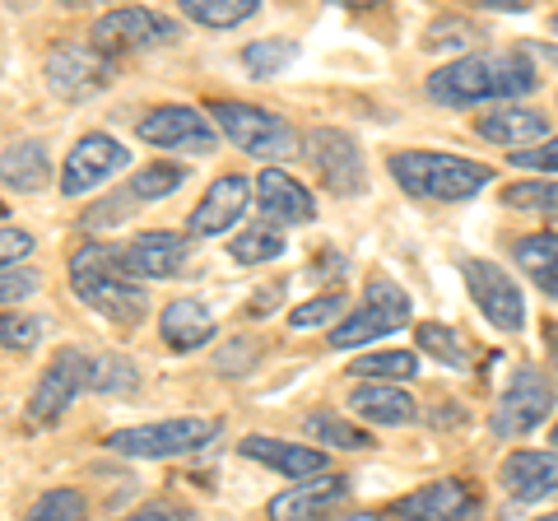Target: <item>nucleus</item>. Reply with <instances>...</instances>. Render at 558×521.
<instances>
[{
  "label": "nucleus",
  "instance_id": "17",
  "mask_svg": "<svg viewBox=\"0 0 558 521\" xmlns=\"http://www.w3.org/2000/svg\"><path fill=\"white\" fill-rule=\"evenodd\" d=\"M117 256L126 266L131 280H172L191 266V238L182 233H168V229H154V233H135L131 242H117Z\"/></svg>",
  "mask_w": 558,
  "mask_h": 521
},
{
  "label": "nucleus",
  "instance_id": "21",
  "mask_svg": "<svg viewBox=\"0 0 558 521\" xmlns=\"http://www.w3.org/2000/svg\"><path fill=\"white\" fill-rule=\"evenodd\" d=\"M242 457L256 461V465H270L284 480H317L330 475V457L322 447H303V443H284V438H266V433H252L242 438Z\"/></svg>",
  "mask_w": 558,
  "mask_h": 521
},
{
  "label": "nucleus",
  "instance_id": "20",
  "mask_svg": "<svg viewBox=\"0 0 558 521\" xmlns=\"http://www.w3.org/2000/svg\"><path fill=\"white\" fill-rule=\"evenodd\" d=\"M344 494H349L344 475H317V480H303L299 489L275 494L266 502V517L270 521H326L344 502Z\"/></svg>",
  "mask_w": 558,
  "mask_h": 521
},
{
  "label": "nucleus",
  "instance_id": "1",
  "mask_svg": "<svg viewBox=\"0 0 558 521\" xmlns=\"http://www.w3.org/2000/svg\"><path fill=\"white\" fill-rule=\"evenodd\" d=\"M539 84L531 57L521 51H475L442 65L428 75V98L442 108H475V102H512L521 94H531Z\"/></svg>",
  "mask_w": 558,
  "mask_h": 521
},
{
  "label": "nucleus",
  "instance_id": "11",
  "mask_svg": "<svg viewBox=\"0 0 558 521\" xmlns=\"http://www.w3.org/2000/svg\"><path fill=\"white\" fill-rule=\"evenodd\" d=\"M43 75H47V89L61 102H84L112 84L117 61H108L89 43H57L43 61Z\"/></svg>",
  "mask_w": 558,
  "mask_h": 521
},
{
  "label": "nucleus",
  "instance_id": "46",
  "mask_svg": "<svg viewBox=\"0 0 558 521\" xmlns=\"http://www.w3.org/2000/svg\"><path fill=\"white\" fill-rule=\"evenodd\" d=\"M554 28H558V14H554Z\"/></svg>",
  "mask_w": 558,
  "mask_h": 521
},
{
  "label": "nucleus",
  "instance_id": "19",
  "mask_svg": "<svg viewBox=\"0 0 558 521\" xmlns=\"http://www.w3.org/2000/svg\"><path fill=\"white\" fill-rule=\"evenodd\" d=\"M475 489L461 480H433L424 489H414L405 498L391 502L396 521H461L465 512H475Z\"/></svg>",
  "mask_w": 558,
  "mask_h": 521
},
{
  "label": "nucleus",
  "instance_id": "14",
  "mask_svg": "<svg viewBox=\"0 0 558 521\" xmlns=\"http://www.w3.org/2000/svg\"><path fill=\"white\" fill-rule=\"evenodd\" d=\"M126 168H131V149L121 145L117 135H108V131L80 135L61 163V196H89V191L112 182L117 172H126Z\"/></svg>",
  "mask_w": 558,
  "mask_h": 521
},
{
  "label": "nucleus",
  "instance_id": "29",
  "mask_svg": "<svg viewBox=\"0 0 558 521\" xmlns=\"http://www.w3.org/2000/svg\"><path fill=\"white\" fill-rule=\"evenodd\" d=\"M284 233L270 229V223H252V229H242L233 242H229V256L238 266H270V260L284 256Z\"/></svg>",
  "mask_w": 558,
  "mask_h": 521
},
{
  "label": "nucleus",
  "instance_id": "24",
  "mask_svg": "<svg viewBox=\"0 0 558 521\" xmlns=\"http://www.w3.org/2000/svg\"><path fill=\"white\" fill-rule=\"evenodd\" d=\"M502 489L517 502H539L558 494V451H512L502 461Z\"/></svg>",
  "mask_w": 558,
  "mask_h": 521
},
{
  "label": "nucleus",
  "instance_id": "33",
  "mask_svg": "<svg viewBox=\"0 0 558 521\" xmlns=\"http://www.w3.org/2000/svg\"><path fill=\"white\" fill-rule=\"evenodd\" d=\"M24 521H89V498L70 489V484H57V489H47L33 502Z\"/></svg>",
  "mask_w": 558,
  "mask_h": 521
},
{
  "label": "nucleus",
  "instance_id": "41",
  "mask_svg": "<svg viewBox=\"0 0 558 521\" xmlns=\"http://www.w3.org/2000/svg\"><path fill=\"white\" fill-rule=\"evenodd\" d=\"M121 521H196V512L182 508V502H149V508H135Z\"/></svg>",
  "mask_w": 558,
  "mask_h": 521
},
{
  "label": "nucleus",
  "instance_id": "18",
  "mask_svg": "<svg viewBox=\"0 0 558 521\" xmlns=\"http://www.w3.org/2000/svg\"><path fill=\"white\" fill-rule=\"evenodd\" d=\"M256 210L270 219V229L279 223H312L317 219V196L293 178V172L284 168H260V178H256Z\"/></svg>",
  "mask_w": 558,
  "mask_h": 521
},
{
  "label": "nucleus",
  "instance_id": "25",
  "mask_svg": "<svg viewBox=\"0 0 558 521\" xmlns=\"http://www.w3.org/2000/svg\"><path fill=\"white\" fill-rule=\"evenodd\" d=\"M0 186L20 191V196H38V191L51 186V149L38 135L28 141H14L0 149Z\"/></svg>",
  "mask_w": 558,
  "mask_h": 521
},
{
  "label": "nucleus",
  "instance_id": "8",
  "mask_svg": "<svg viewBox=\"0 0 558 521\" xmlns=\"http://www.w3.org/2000/svg\"><path fill=\"white\" fill-rule=\"evenodd\" d=\"M89 373H94V350H80V344H65V350H57V359L43 368L38 387H33V396H28V420L43 424V428L57 424L84 391H94Z\"/></svg>",
  "mask_w": 558,
  "mask_h": 521
},
{
  "label": "nucleus",
  "instance_id": "5",
  "mask_svg": "<svg viewBox=\"0 0 558 521\" xmlns=\"http://www.w3.org/2000/svg\"><path fill=\"white\" fill-rule=\"evenodd\" d=\"M223 433L219 414H178V420H154V424H131L102 438V447L131 461H168V457H191V451L209 447Z\"/></svg>",
  "mask_w": 558,
  "mask_h": 521
},
{
  "label": "nucleus",
  "instance_id": "22",
  "mask_svg": "<svg viewBox=\"0 0 558 521\" xmlns=\"http://www.w3.org/2000/svg\"><path fill=\"white\" fill-rule=\"evenodd\" d=\"M475 131L484 135L488 145H502V149H535L549 141V117L539 108H521V102H502V108H488Z\"/></svg>",
  "mask_w": 558,
  "mask_h": 521
},
{
  "label": "nucleus",
  "instance_id": "12",
  "mask_svg": "<svg viewBox=\"0 0 558 521\" xmlns=\"http://www.w3.org/2000/svg\"><path fill=\"white\" fill-rule=\"evenodd\" d=\"M182 182H186V168L182 163H145L126 186H117L112 196H102L80 223H84V229H112V223H126L131 215L145 210V205L168 201Z\"/></svg>",
  "mask_w": 558,
  "mask_h": 521
},
{
  "label": "nucleus",
  "instance_id": "30",
  "mask_svg": "<svg viewBox=\"0 0 558 521\" xmlns=\"http://www.w3.org/2000/svg\"><path fill=\"white\" fill-rule=\"evenodd\" d=\"M293 61H299V43L293 38H256L242 47V65H247L252 80H275L279 71H289Z\"/></svg>",
  "mask_w": 558,
  "mask_h": 521
},
{
  "label": "nucleus",
  "instance_id": "32",
  "mask_svg": "<svg viewBox=\"0 0 558 521\" xmlns=\"http://www.w3.org/2000/svg\"><path fill=\"white\" fill-rule=\"evenodd\" d=\"M303 428L322 447H340V451H368L373 447V438L359 424H349V420H340V414H330V410H312L303 420Z\"/></svg>",
  "mask_w": 558,
  "mask_h": 521
},
{
  "label": "nucleus",
  "instance_id": "34",
  "mask_svg": "<svg viewBox=\"0 0 558 521\" xmlns=\"http://www.w3.org/2000/svg\"><path fill=\"white\" fill-rule=\"evenodd\" d=\"M502 205H512V210H526V215H549L558 219V182H512L502 186Z\"/></svg>",
  "mask_w": 558,
  "mask_h": 521
},
{
  "label": "nucleus",
  "instance_id": "45",
  "mask_svg": "<svg viewBox=\"0 0 558 521\" xmlns=\"http://www.w3.org/2000/svg\"><path fill=\"white\" fill-rule=\"evenodd\" d=\"M554 447H558V424H554Z\"/></svg>",
  "mask_w": 558,
  "mask_h": 521
},
{
  "label": "nucleus",
  "instance_id": "31",
  "mask_svg": "<svg viewBox=\"0 0 558 521\" xmlns=\"http://www.w3.org/2000/svg\"><path fill=\"white\" fill-rule=\"evenodd\" d=\"M260 10V0H182V14L201 28H238Z\"/></svg>",
  "mask_w": 558,
  "mask_h": 521
},
{
  "label": "nucleus",
  "instance_id": "40",
  "mask_svg": "<svg viewBox=\"0 0 558 521\" xmlns=\"http://www.w3.org/2000/svg\"><path fill=\"white\" fill-rule=\"evenodd\" d=\"M517 168H535V172H558V135H549L545 145L535 149H521V154H508Z\"/></svg>",
  "mask_w": 558,
  "mask_h": 521
},
{
  "label": "nucleus",
  "instance_id": "23",
  "mask_svg": "<svg viewBox=\"0 0 558 521\" xmlns=\"http://www.w3.org/2000/svg\"><path fill=\"white\" fill-rule=\"evenodd\" d=\"M159 336L172 354H196L219 336V326H215V312L201 299H172L159 312Z\"/></svg>",
  "mask_w": 558,
  "mask_h": 521
},
{
  "label": "nucleus",
  "instance_id": "2",
  "mask_svg": "<svg viewBox=\"0 0 558 521\" xmlns=\"http://www.w3.org/2000/svg\"><path fill=\"white\" fill-rule=\"evenodd\" d=\"M70 289L75 299L108 317L112 326H140L149 312V293L140 280H131L126 266L117 256V242H84V247L70 256Z\"/></svg>",
  "mask_w": 558,
  "mask_h": 521
},
{
  "label": "nucleus",
  "instance_id": "36",
  "mask_svg": "<svg viewBox=\"0 0 558 521\" xmlns=\"http://www.w3.org/2000/svg\"><path fill=\"white\" fill-rule=\"evenodd\" d=\"M43 336H47V322L43 317H33V312H0V350L28 354Z\"/></svg>",
  "mask_w": 558,
  "mask_h": 521
},
{
  "label": "nucleus",
  "instance_id": "43",
  "mask_svg": "<svg viewBox=\"0 0 558 521\" xmlns=\"http://www.w3.org/2000/svg\"><path fill=\"white\" fill-rule=\"evenodd\" d=\"M545 336H549V350L558 354V331H554V326H549V331H545Z\"/></svg>",
  "mask_w": 558,
  "mask_h": 521
},
{
  "label": "nucleus",
  "instance_id": "35",
  "mask_svg": "<svg viewBox=\"0 0 558 521\" xmlns=\"http://www.w3.org/2000/svg\"><path fill=\"white\" fill-rule=\"evenodd\" d=\"M414 336H418V350L451 363V368H465V363H470V344L451 331V326H442V322H424Z\"/></svg>",
  "mask_w": 558,
  "mask_h": 521
},
{
  "label": "nucleus",
  "instance_id": "15",
  "mask_svg": "<svg viewBox=\"0 0 558 521\" xmlns=\"http://www.w3.org/2000/svg\"><path fill=\"white\" fill-rule=\"evenodd\" d=\"M256 201V182L247 178V172H219L215 182L205 186V196L191 205L186 215V233L191 238H219L242 223V215L252 210Z\"/></svg>",
  "mask_w": 558,
  "mask_h": 521
},
{
  "label": "nucleus",
  "instance_id": "38",
  "mask_svg": "<svg viewBox=\"0 0 558 521\" xmlns=\"http://www.w3.org/2000/svg\"><path fill=\"white\" fill-rule=\"evenodd\" d=\"M33 247H38V238H33L24 223H0V275L20 270V260H28Z\"/></svg>",
  "mask_w": 558,
  "mask_h": 521
},
{
  "label": "nucleus",
  "instance_id": "6",
  "mask_svg": "<svg viewBox=\"0 0 558 521\" xmlns=\"http://www.w3.org/2000/svg\"><path fill=\"white\" fill-rule=\"evenodd\" d=\"M410 293L400 289L391 275H373L368 284H363V299H359V307L349 312V317L330 331V350H340V354H349V350H363V344H373V340H387L391 331H400V326L410 322Z\"/></svg>",
  "mask_w": 558,
  "mask_h": 521
},
{
  "label": "nucleus",
  "instance_id": "44",
  "mask_svg": "<svg viewBox=\"0 0 558 521\" xmlns=\"http://www.w3.org/2000/svg\"><path fill=\"white\" fill-rule=\"evenodd\" d=\"M535 521H558V512H549V517H535Z\"/></svg>",
  "mask_w": 558,
  "mask_h": 521
},
{
  "label": "nucleus",
  "instance_id": "39",
  "mask_svg": "<svg viewBox=\"0 0 558 521\" xmlns=\"http://www.w3.org/2000/svg\"><path fill=\"white\" fill-rule=\"evenodd\" d=\"M38 270H10V275H0V307L5 303H24L28 293H38Z\"/></svg>",
  "mask_w": 558,
  "mask_h": 521
},
{
  "label": "nucleus",
  "instance_id": "42",
  "mask_svg": "<svg viewBox=\"0 0 558 521\" xmlns=\"http://www.w3.org/2000/svg\"><path fill=\"white\" fill-rule=\"evenodd\" d=\"M344 521H381L377 512H354V517H344Z\"/></svg>",
  "mask_w": 558,
  "mask_h": 521
},
{
  "label": "nucleus",
  "instance_id": "26",
  "mask_svg": "<svg viewBox=\"0 0 558 521\" xmlns=\"http://www.w3.org/2000/svg\"><path fill=\"white\" fill-rule=\"evenodd\" d=\"M349 410L359 414L363 424H387V428H400V424H414V396L405 387H359Z\"/></svg>",
  "mask_w": 558,
  "mask_h": 521
},
{
  "label": "nucleus",
  "instance_id": "3",
  "mask_svg": "<svg viewBox=\"0 0 558 521\" xmlns=\"http://www.w3.org/2000/svg\"><path fill=\"white\" fill-rule=\"evenodd\" d=\"M391 178L400 191H410L418 201H470L494 182V168L461 159V154L442 149H400L391 154Z\"/></svg>",
  "mask_w": 558,
  "mask_h": 521
},
{
  "label": "nucleus",
  "instance_id": "37",
  "mask_svg": "<svg viewBox=\"0 0 558 521\" xmlns=\"http://www.w3.org/2000/svg\"><path fill=\"white\" fill-rule=\"evenodd\" d=\"M344 312V293H317V299H307L289 312V326L293 331H312V326H326V322H336Z\"/></svg>",
  "mask_w": 558,
  "mask_h": 521
},
{
  "label": "nucleus",
  "instance_id": "28",
  "mask_svg": "<svg viewBox=\"0 0 558 521\" xmlns=\"http://www.w3.org/2000/svg\"><path fill=\"white\" fill-rule=\"evenodd\" d=\"M418 373V354L410 350H381V354H363L354 359L349 377H363L368 387H396V381H410Z\"/></svg>",
  "mask_w": 558,
  "mask_h": 521
},
{
  "label": "nucleus",
  "instance_id": "16",
  "mask_svg": "<svg viewBox=\"0 0 558 521\" xmlns=\"http://www.w3.org/2000/svg\"><path fill=\"white\" fill-rule=\"evenodd\" d=\"M549 410H554V387H549V377L535 373V368H517L512 381H508V391L498 396L488 428H494L498 438H521V433L539 428V420H545Z\"/></svg>",
  "mask_w": 558,
  "mask_h": 521
},
{
  "label": "nucleus",
  "instance_id": "27",
  "mask_svg": "<svg viewBox=\"0 0 558 521\" xmlns=\"http://www.w3.org/2000/svg\"><path fill=\"white\" fill-rule=\"evenodd\" d=\"M517 266L526 270L545 293H558V233L521 238L517 242Z\"/></svg>",
  "mask_w": 558,
  "mask_h": 521
},
{
  "label": "nucleus",
  "instance_id": "10",
  "mask_svg": "<svg viewBox=\"0 0 558 521\" xmlns=\"http://www.w3.org/2000/svg\"><path fill=\"white\" fill-rule=\"evenodd\" d=\"M461 280H465V293L470 303L480 307V317L494 326V331H521L526 326V299H521L517 280L502 266H494V260L484 256H465L461 260Z\"/></svg>",
  "mask_w": 558,
  "mask_h": 521
},
{
  "label": "nucleus",
  "instance_id": "13",
  "mask_svg": "<svg viewBox=\"0 0 558 521\" xmlns=\"http://www.w3.org/2000/svg\"><path fill=\"white\" fill-rule=\"evenodd\" d=\"M303 149H307L303 159L317 168L326 191H336V196H363L368 191V168H363V149L354 145V135H344L336 126H317L307 131Z\"/></svg>",
  "mask_w": 558,
  "mask_h": 521
},
{
  "label": "nucleus",
  "instance_id": "4",
  "mask_svg": "<svg viewBox=\"0 0 558 521\" xmlns=\"http://www.w3.org/2000/svg\"><path fill=\"white\" fill-rule=\"evenodd\" d=\"M209 121H215V131L229 145H238L242 154H252V159H266L270 168L299 159V149H303L299 131H293L284 117H275L270 108H256V102L215 98L209 102Z\"/></svg>",
  "mask_w": 558,
  "mask_h": 521
},
{
  "label": "nucleus",
  "instance_id": "47",
  "mask_svg": "<svg viewBox=\"0 0 558 521\" xmlns=\"http://www.w3.org/2000/svg\"><path fill=\"white\" fill-rule=\"evenodd\" d=\"M0 215H5V205H0Z\"/></svg>",
  "mask_w": 558,
  "mask_h": 521
},
{
  "label": "nucleus",
  "instance_id": "7",
  "mask_svg": "<svg viewBox=\"0 0 558 521\" xmlns=\"http://www.w3.org/2000/svg\"><path fill=\"white\" fill-rule=\"evenodd\" d=\"M178 38H182L178 20H168V14H159V10H145V5H121V10H108L94 24L89 47L102 51L108 61H117V57H131V51L168 47Z\"/></svg>",
  "mask_w": 558,
  "mask_h": 521
},
{
  "label": "nucleus",
  "instance_id": "9",
  "mask_svg": "<svg viewBox=\"0 0 558 521\" xmlns=\"http://www.w3.org/2000/svg\"><path fill=\"white\" fill-rule=\"evenodd\" d=\"M135 135L163 154H191V159H209L219 149V131L201 108H186V102H168V108H154L135 121Z\"/></svg>",
  "mask_w": 558,
  "mask_h": 521
}]
</instances>
